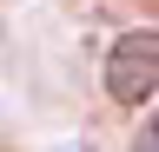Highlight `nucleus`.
<instances>
[{
  "mask_svg": "<svg viewBox=\"0 0 159 152\" xmlns=\"http://www.w3.org/2000/svg\"><path fill=\"white\" fill-rule=\"evenodd\" d=\"M152 93H159V33H119L106 53V99L146 106Z\"/></svg>",
  "mask_w": 159,
  "mask_h": 152,
  "instance_id": "obj_1",
  "label": "nucleus"
},
{
  "mask_svg": "<svg viewBox=\"0 0 159 152\" xmlns=\"http://www.w3.org/2000/svg\"><path fill=\"white\" fill-rule=\"evenodd\" d=\"M133 152H159V112H152L146 126H139V139H133Z\"/></svg>",
  "mask_w": 159,
  "mask_h": 152,
  "instance_id": "obj_2",
  "label": "nucleus"
}]
</instances>
